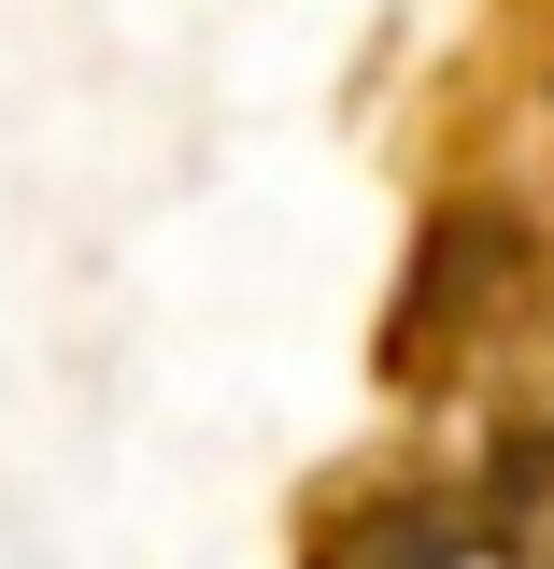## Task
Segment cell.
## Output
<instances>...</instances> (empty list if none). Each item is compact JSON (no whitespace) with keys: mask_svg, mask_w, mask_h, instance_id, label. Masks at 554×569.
<instances>
[{"mask_svg":"<svg viewBox=\"0 0 554 569\" xmlns=\"http://www.w3.org/2000/svg\"><path fill=\"white\" fill-rule=\"evenodd\" d=\"M370 427L284 498V569H554V0L426 14Z\"/></svg>","mask_w":554,"mask_h":569,"instance_id":"cell-1","label":"cell"}]
</instances>
